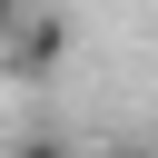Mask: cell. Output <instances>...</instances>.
Returning a JSON list of instances; mask_svg holds the SVG:
<instances>
[{
    "label": "cell",
    "instance_id": "6da1fadb",
    "mask_svg": "<svg viewBox=\"0 0 158 158\" xmlns=\"http://www.w3.org/2000/svg\"><path fill=\"white\" fill-rule=\"evenodd\" d=\"M49 49H59V20H49V10H10V59H20V69H40Z\"/></svg>",
    "mask_w": 158,
    "mask_h": 158
},
{
    "label": "cell",
    "instance_id": "7a4b0ae2",
    "mask_svg": "<svg viewBox=\"0 0 158 158\" xmlns=\"http://www.w3.org/2000/svg\"><path fill=\"white\" fill-rule=\"evenodd\" d=\"M20 158H59V148H20Z\"/></svg>",
    "mask_w": 158,
    "mask_h": 158
}]
</instances>
